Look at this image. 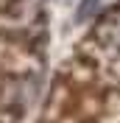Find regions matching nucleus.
Here are the masks:
<instances>
[{
	"label": "nucleus",
	"instance_id": "f257e3e1",
	"mask_svg": "<svg viewBox=\"0 0 120 123\" xmlns=\"http://www.w3.org/2000/svg\"><path fill=\"white\" fill-rule=\"evenodd\" d=\"M95 3L98 0H84V8H81V14H78V20H84V17L92 14V11H95Z\"/></svg>",
	"mask_w": 120,
	"mask_h": 123
}]
</instances>
